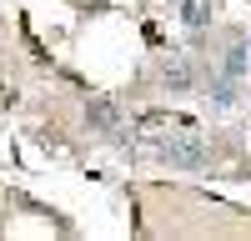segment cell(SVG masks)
<instances>
[{"instance_id": "1", "label": "cell", "mask_w": 251, "mask_h": 241, "mask_svg": "<svg viewBox=\"0 0 251 241\" xmlns=\"http://www.w3.org/2000/svg\"><path fill=\"white\" fill-rule=\"evenodd\" d=\"M156 151H161V161H171V166H181V171H201L206 161H211V151H206V141H201L196 131H186V126H181L176 136L166 131Z\"/></svg>"}, {"instance_id": "6", "label": "cell", "mask_w": 251, "mask_h": 241, "mask_svg": "<svg viewBox=\"0 0 251 241\" xmlns=\"http://www.w3.org/2000/svg\"><path fill=\"white\" fill-rule=\"evenodd\" d=\"M221 71L226 75H246V46H241V40H231V46H226V55H221Z\"/></svg>"}, {"instance_id": "2", "label": "cell", "mask_w": 251, "mask_h": 241, "mask_svg": "<svg viewBox=\"0 0 251 241\" xmlns=\"http://www.w3.org/2000/svg\"><path fill=\"white\" fill-rule=\"evenodd\" d=\"M86 126L91 131H100V136H111V131H121V116H116V106L106 96H96V100H86Z\"/></svg>"}, {"instance_id": "4", "label": "cell", "mask_w": 251, "mask_h": 241, "mask_svg": "<svg viewBox=\"0 0 251 241\" xmlns=\"http://www.w3.org/2000/svg\"><path fill=\"white\" fill-rule=\"evenodd\" d=\"M206 91H211V106H216V111H231V106H236V75L221 71V75H211V86H206Z\"/></svg>"}, {"instance_id": "3", "label": "cell", "mask_w": 251, "mask_h": 241, "mask_svg": "<svg viewBox=\"0 0 251 241\" xmlns=\"http://www.w3.org/2000/svg\"><path fill=\"white\" fill-rule=\"evenodd\" d=\"M161 86L166 91H191V60L186 55H166L161 60Z\"/></svg>"}, {"instance_id": "5", "label": "cell", "mask_w": 251, "mask_h": 241, "mask_svg": "<svg viewBox=\"0 0 251 241\" xmlns=\"http://www.w3.org/2000/svg\"><path fill=\"white\" fill-rule=\"evenodd\" d=\"M181 20L191 30H206L211 25V0H181Z\"/></svg>"}]
</instances>
